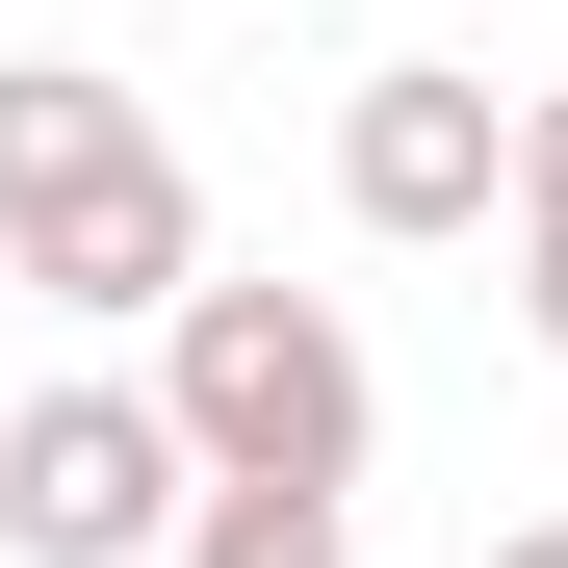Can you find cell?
<instances>
[{"mask_svg":"<svg viewBox=\"0 0 568 568\" xmlns=\"http://www.w3.org/2000/svg\"><path fill=\"white\" fill-rule=\"evenodd\" d=\"M181 568H362L336 491H181Z\"/></svg>","mask_w":568,"mask_h":568,"instance_id":"obj_6","label":"cell"},{"mask_svg":"<svg viewBox=\"0 0 568 568\" xmlns=\"http://www.w3.org/2000/svg\"><path fill=\"white\" fill-rule=\"evenodd\" d=\"M517 336L568 362V78L517 104Z\"/></svg>","mask_w":568,"mask_h":568,"instance_id":"obj_5","label":"cell"},{"mask_svg":"<svg viewBox=\"0 0 568 568\" xmlns=\"http://www.w3.org/2000/svg\"><path fill=\"white\" fill-rule=\"evenodd\" d=\"M0 284H52V311H181L207 284V181L130 78L78 52H0Z\"/></svg>","mask_w":568,"mask_h":568,"instance_id":"obj_1","label":"cell"},{"mask_svg":"<svg viewBox=\"0 0 568 568\" xmlns=\"http://www.w3.org/2000/svg\"><path fill=\"white\" fill-rule=\"evenodd\" d=\"M181 491H207V465H181V414H155V388H104V362L0 414V542H27V568H155V542H181Z\"/></svg>","mask_w":568,"mask_h":568,"instance_id":"obj_3","label":"cell"},{"mask_svg":"<svg viewBox=\"0 0 568 568\" xmlns=\"http://www.w3.org/2000/svg\"><path fill=\"white\" fill-rule=\"evenodd\" d=\"M336 207L388 233V258H439V233H491V207H517V104H491L465 52H388V78L336 104Z\"/></svg>","mask_w":568,"mask_h":568,"instance_id":"obj_4","label":"cell"},{"mask_svg":"<svg viewBox=\"0 0 568 568\" xmlns=\"http://www.w3.org/2000/svg\"><path fill=\"white\" fill-rule=\"evenodd\" d=\"M155 414H181L207 491H362V439H388L336 284H181V311H155Z\"/></svg>","mask_w":568,"mask_h":568,"instance_id":"obj_2","label":"cell"},{"mask_svg":"<svg viewBox=\"0 0 568 568\" xmlns=\"http://www.w3.org/2000/svg\"><path fill=\"white\" fill-rule=\"evenodd\" d=\"M491 568H568V517H517V542H491Z\"/></svg>","mask_w":568,"mask_h":568,"instance_id":"obj_7","label":"cell"}]
</instances>
